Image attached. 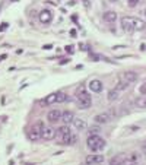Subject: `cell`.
I'll return each instance as SVG.
<instances>
[{
	"mask_svg": "<svg viewBox=\"0 0 146 165\" xmlns=\"http://www.w3.org/2000/svg\"><path fill=\"white\" fill-rule=\"evenodd\" d=\"M61 114L63 112L60 111V110H51V111L47 114V119H48V121L51 124H56V123H59L60 120H61Z\"/></svg>",
	"mask_w": 146,
	"mask_h": 165,
	"instance_id": "cell-8",
	"label": "cell"
},
{
	"mask_svg": "<svg viewBox=\"0 0 146 165\" xmlns=\"http://www.w3.org/2000/svg\"><path fill=\"white\" fill-rule=\"evenodd\" d=\"M127 5L129 7H136L139 5V0H127Z\"/></svg>",
	"mask_w": 146,
	"mask_h": 165,
	"instance_id": "cell-24",
	"label": "cell"
},
{
	"mask_svg": "<svg viewBox=\"0 0 146 165\" xmlns=\"http://www.w3.org/2000/svg\"><path fill=\"white\" fill-rule=\"evenodd\" d=\"M82 2H83V3H85V6H86V7H89V6H91V3H89V2H88V0H82Z\"/></svg>",
	"mask_w": 146,
	"mask_h": 165,
	"instance_id": "cell-28",
	"label": "cell"
},
{
	"mask_svg": "<svg viewBox=\"0 0 146 165\" xmlns=\"http://www.w3.org/2000/svg\"><path fill=\"white\" fill-rule=\"evenodd\" d=\"M66 51H70V53H72V51H73L72 46H67V47H66Z\"/></svg>",
	"mask_w": 146,
	"mask_h": 165,
	"instance_id": "cell-30",
	"label": "cell"
},
{
	"mask_svg": "<svg viewBox=\"0 0 146 165\" xmlns=\"http://www.w3.org/2000/svg\"><path fill=\"white\" fill-rule=\"evenodd\" d=\"M129 86H130V83H129V82H126V80H120L119 83H117V86H115V89L121 92V91H124V89H127Z\"/></svg>",
	"mask_w": 146,
	"mask_h": 165,
	"instance_id": "cell-21",
	"label": "cell"
},
{
	"mask_svg": "<svg viewBox=\"0 0 146 165\" xmlns=\"http://www.w3.org/2000/svg\"><path fill=\"white\" fill-rule=\"evenodd\" d=\"M107 142L105 139H102L100 134H89V138L86 140V146L89 148V151L92 152H100L105 148Z\"/></svg>",
	"mask_w": 146,
	"mask_h": 165,
	"instance_id": "cell-2",
	"label": "cell"
},
{
	"mask_svg": "<svg viewBox=\"0 0 146 165\" xmlns=\"http://www.w3.org/2000/svg\"><path fill=\"white\" fill-rule=\"evenodd\" d=\"M88 88H89V91H92L93 94H98L102 91V82L98 79H92L88 83Z\"/></svg>",
	"mask_w": 146,
	"mask_h": 165,
	"instance_id": "cell-11",
	"label": "cell"
},
{
	"mask_svg": "<svg viewBox=\"0 0 146 165\" xmlns=\"http://www.w3.org/2000/svg\"><path fill=\"white\" fill-rule=\"evenodd\" d=\"M53 20V12L50 9H44L40 12V22L41 24H50Z\"/></svg>",
	"mask_w": 146,
	"mask_h": 165,
	"instance_id": "cell-9",
	"label": "cell"
},
{
	"mask_svg": "<svg viewBox=\"0 0 146 165\" xmlns=\"http://www.w3.org/2000/svg\"><path fill=\"white\" fill-rule=\"evenodd\" d=\"M114 116H115L114 110H108L105 112H101V114H98L95 117V123H98V124H107V123H110L114 119Z\"/></svg>",
	"mask_w": 146,
	"mask_h": 165,
	"instance_id": "cell-4",
	"label": "cell"
},
{
	"mask_svg": "<svg viewBox=\"0 0 146 165\" xmlns=\"http://www.w3.org/2000/svg\"><path fill=\"white\" fill-rule=\"evenodd\" d=\"M98 132H100V127H98V126H95V127H92V129L89 130L91 134H98Z\"/></svg>",
	"mask_w": 146,
	"mask_h": 165,
	"instance_id": "cell-25",
	"label": "cell"
},
{
	"mask_svg": "<svg viewBox=\"0 0 146 165\" xmlns=\"http://www.w3.org/2000/svg\"><path fill=\"white\" fill-rule=\"evenodd\" d=\"M44 102H46L47 105H51V104H56L57 102V92L54 94H50L46 99H44Z\"/></svg>",
	"mask_w": 146,
	"mask_h": 165,
	"instance_id": "cell-19",
	"label": "cell"
},
{
	"mask_svg": "<svg viewBox=\"0 0 146 165\" xmlns=\"http://www.w3.org/2000/svg\"><path fill=\"white\" fill-rule=\"evenodd\" d=\"M86 165H101L104 162V156L102 155H98V153H93V155H88L86 159H85Z\"/></svg>",
	"mask_w": 146,
	"mask_h": 165,
	"instance_id": "cell-7",
	"label": "cell"
},
{
	"mask_svg": "<svg viewBox=\"0 0 146 165\" xmlns=\"http://www.w3.org/2000/svg\"><path fill=\"white\" fill-rule=\"evenodd\" d=\"M123 165H140V153H137V152L130 153Z\"/></svg>",
	"mask_w": 146,
	"mask_h": 165,
	"instance_id": "cell-10",
	"label": "cell"
},
{
	"mask_svg": "<svg viewBox=\"0 0 146 165\" xmlns=\"http://www.w3.org/2000/svg\"><path fill=\"white\" fill-rule=\"evenodd\" d=\"M73 120H75V116L72 111H64L61 114V121L64 124H70V123H73Z\"/></svg>",
	"mask_w": 146,
	"mask_h": 165,
	"instance_id": "cell-15",
	"label": "cell"
},
{
	"mask_svg": "<svg viewBox=\"0 0 146 165\" xmlns=\"http://www.w3.org/2000/svg\"><path fill=\"white\" fill-rule=\"evenodd\" d=\"M120 22H121V28H123L126 32L143 31V29L146 28L145 20L139 19V18H134V16H123Z\"/></svg>",
	"mask_w": 146,
	"mask_h": 165,
	"instance_id": "cell-1",
	"label": "cell"
},
{
	"mask_svg": "<svg viewBox=\"0 0 146 165\" xmlns=\"http://www.w3.org/2000/svg\"><path fill=\"white\" fill-rule=\"evenodd\" d=\"M110 2H117V0H110Z\"/></svg>",
	"mask_w": 146,
	"mask_h": 165,
	"instance_id": "cell-33",
	"label": "cell"
},
{
	"mask_svg": "<svg viewBox=\"0 0 146 165\" xmlns=\"http://www.w3.org/2000/svg\"><path fill=\"white\" fill-rule=\"evenodd\" d=\"M12 2H18V0H12Z\"/></svg>",
	"mask_w": 146,
	"mask_h": 165,
	"instance_id": "cell-34",
	"label": "cell"
},
{
	"mask_svg": "<svg viewBox=\"0 0 146 165\" xmlns=\"http://www.w3.org/2000/svg\"><path fill=\"white\" fill-rule=\"evenodd\" d=\"M42 129H44V124H42L41 121H37L35 126L31 129V132H29V139H31V140H38V139H41V132H42Z\"/></svg>",
	"mask_w": 146,
	"mask_h": 165,
	"instance_id": "cell-5",
	"label": "cell"
},
{
	"mask_svg": "<svg viewBox=\"0 0 146 165\" xmlns=\"http://www.w3.org/2000/svg\"><path fill=\"white\" fill-rule=\"evenodd\" d=\"M120 79L126 80V82H129V83H132V82H134V80L137 79V73H134V72H123L121 75H120Z\"/></svg>",
	"mask_w": 146,
	"mask_h": 165,
	"instance_id": "cell-12",
	"label": "cell"
},
{
	"mask_svg": "<svg viewBox=\"0 0 146 165\" xmlns=\"http://www.w3.org/2000/svg\"><path fill=\"white\" fill-rule=\"evenodd\" d=\"M56 136H57V130L54 127H47V126H44V129L41 132V139H44V140H53Z\"/></svg>",
	"mask_w": 146,
	"mask_h": 165,
	"instance_id": "cell-6",
	"label": "cell"
},
{
	"mask_svg": "<svg viewBox=\"0 0 146 165\" xmlns=\"http://www.w3.org/2000/svg\"><path fill=\"white\" fill-rule=\"evenodd\" d=\"M134 107L136 108H146V97L145 95H140V97H137V98L134 99Z\"/></svg>",
	"mask_w": 146,
	"mask_h": 165,
	"instance_id": "cell-16",
	"label": "cell"
},
{
	"mask_svg": "<svg viewBox=\"0 0 146 165\" xmlns=\"http://www.w3.org/2000/svg\"><path fill=\"white\" fill-rule=\"evenodd\" d=\"M104 19H105L107 22H110V24H113V22L117 20V13H115L114 10H108V12L104 13Z\"/></svg>",
	"mask_w": 146,
	"mask_h": 165,
	"instance_id": "cell-17",
	"label": "cell"
},
{
	"mask_svg": "<svg viewBox=\"0 0 146 165\" xmlns=\"http://www.w3.org/2000/svg\"><path fill=\"white\" fill-rule=\"evenodd\" d=\"M107 97H108V101H115V99L120 97V91H117V89L114 88V89H111V91L108 92Z\"/></svg>",
	"mask_w": 146,
	"mask_h": 165,
	"instance_id": "cell-20",
	"label": "cell"
},
{
	"mask_svg": "<svg viewBox=\"0 0 146 165\" xmlns=\"http://www.w3.org/2000/svg\"><path fill=\"white\" fill-rule=\"evenodd\" d=\"M143 15H145V16H146V9H145V10H143Z\"/></svg>",
	"mask_w": 146,
	"mask_h": 165,
	"instance_id": "cell-32",
	"label": "cell"
},
{
	"mask_svg": "<svg viewBox=\"0 0 146 165\" xmlns=\"http://www.w3.org/2000/svg\"><path fill=\"white\" fill-rule=\"evenodd\" d=\"M139 129H140L139 126H129V127H127V132L126 133H134V132H137Z\"/></svg>",
	"mask_w": 146,
	"mask_h": 165,
	"instance_id": "cell-23",
	"label": "cell"
},
{
	"mask_svg": "<svg viewBox=\"0 0 146 165\" xmlns=\"http://www.w3.org/2000/svg\"><path fill=\"white\" fill-rule=\"evenodd\" d=\"M70 34H72V37H76V29H72V31H70Z\"/></svg>",
	"mask_w": 146,
	"mask_h": 165,
	"instance_id": "cell-31",
	"label": "cell"
},
{
	"mask_svg": "<svg viewBox=\"0 0 146 165\" xmlns=\"http://www.w3.org/2000/svg\"><path fill=\"white\" fill-rule=\"evenodd\" d=\"M73 126L78 130H86L88 129V123L83 119H75L73 120Z\"/></svg>",
	"mask_w": 146,
	"mask_h": 165,
	"instance_id": "cell-14",
	"label": "cell"
},
{
	"mask_svg": "<svg viewBox=\"0 0 146 165\" xmlns=\"http://www.w3.org/2000/svg\"><path fill=\"white\" fill-rule=\"evenodd\" d=\"M142 152H143V153L146 155V142L143 143V145H142Z\"/></svg>",
	"mask_w": 146,
	"mask_h": 165,
	"instance_id": "cell-27",
	"label": "cell"
},
{
	"mask_svg": "<svg viewBox=\"0 0 146 165\" xmlns=\"http://www.w3.org/2000/svg\"><path fill=\"white\" fill-rule=\"evenodd\" d=\"M69 134H72V132H70V129L67 127V124L59 127V130H57V136H59V138H63V136H69Z\"/></svg>",
	"mask_w": 146,
	"mask_h": 165,
	"instance_id": "cell-18",
	"label": "cell"
},
{
	"mask_svg": "<svg viewBox=\"0 0 146 165\" xmlns=\"http://www.w3.org/2000/svg\"><path fill=\"white\" fill-rule=\"evenodd\" d=\"M6 28H7V24H5V25H2V27H0V31H5Z\"/></svg>",
	"mask_w": 146,
	"mask_h": 165,
	"instance_id": "cell-29",
	"label": "cell"
},
{
	"mask_svg": "<svg viewBox=\"0 0 146 165\" xmlns=\"http://www.w3.org/2000/svg\"><path fill=\"white\" fill-rule=\"evenodd\" d=\"M66 99H67V97L64 92H57V102H64Z\"/></svg>",
	"mask_w": 146,
	"mask_h": 165,
	"instance_id": "cell-22",
	"label": "cell"
},
{
	"mask_svg": "<svg viewBox=\"0 0 146 165\" xmlns=\"http://www.w3.org/2000/svg\"><path fill=\"white\" fill-rule=\"evenodd\" d=\"M76 98H78V107L82 110H88L89 107L92 105V98H91V94H88L83 88L78 91L76 94Z\"/></svg>",
	"mask_w": 146,
	"mask_h": 165,
	"instance_id": "cell-3",
	"label": "cell"
},
{
	"mask_svg": "<svg viewBox=\"0 0 146 165\" xmlns=\"http://www.w3.org/2000/svg\"><path fill=\"white\" fill-rule=\"evenodd\" d=\"M139 92H140V94H143V95L146 94V83H145V85H142V86L139 88Z\"/></svg>",
	"mask_w": 146,
	"mask_h": 165,
	"instance_id": "cell-26",
	"label": "cell"
},
{
	"mask_svg": "<svg viewBox=\"0 0 146 165\" xmlns=\"http://www.w3.org/2000/svg\"><path fill=\"white\" fill-rule=\"evenodd\" d=\"M127 153H120V155H115L111 161H110V165H123L124 164V161L127 159Z\"/></svg>",
	"mask_w": 146,
	"mask_h": 165,
	"instance_id": "cell-13",
	"label": "cell"
}]
</instances>
